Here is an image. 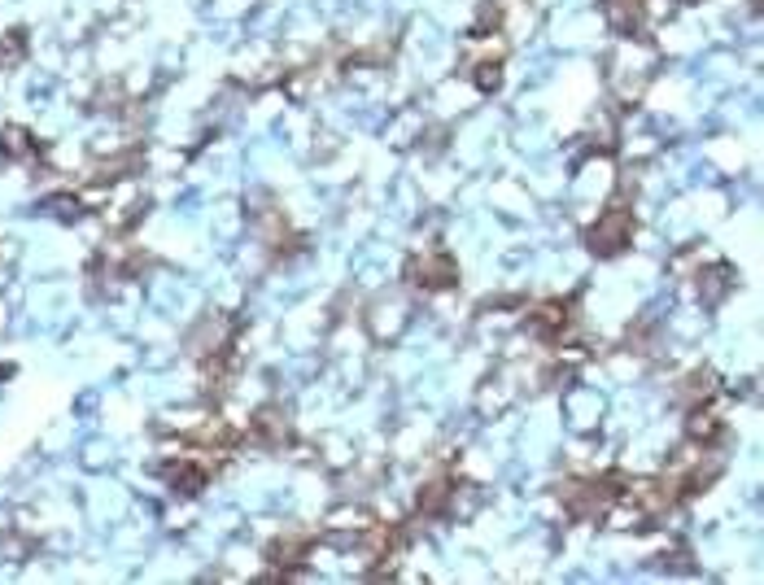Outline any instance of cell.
Returning <instances> with one entry per match:
<instances>
[{"label": "cell", "instance_id": "obj_2", "mask_svg": "<svg viewBox=\"0 0 764 585\" xmlns=\"http://www.w3.org/2000/svg\"><path fill=\"white\" fill-rule=\"evenodd\" d=\"M629 236H634V214H629L625 206H612V210H603L599 219H594L586 241H590L594 254H620V249L629 245Z\"/></svg>", "mask_w": 764, "mask_h": 585}, {"label": "cell", "instance_id": "obj_7", "mask_svg": "<svg viewBox=\"0 0 764 585\" xmlns=\"http://www.w3.org/2000/svg\"><path fill=\"white\" fill-rule=\"evenodd\" d=\"M603 14L616 31L634 35L642 27V18H647V0H603Z\"/></svg>", "mask_w": 764, "mask_h": 585}, {"label": "cell", "instance_id": "obj_12", "mask_svg": "<svg viewBox=\"0 0 764 585\" xmlns=\"http://www.w3.org/2000/svg\"><path fill=\"white\" fill-rule=\"evenodd\" d=\"M450 494H455V485L437 476L415 494V507H420V516H441V511H450Z\"/></svg>", "mask_w": 764, "mask_h": 585}, {"label": "cell", "instance_id": "obj_13", "mask_svg": "<svg viewBox=\"0 0 764 585\" xmlns=\"http://www.w3.org/2000/svg\"><path fill=\"white\" fill-rule=\"evenodd\" d=\"M402 324H407L402 302H376L372 306V332H376V337H398Z\"/></svg>", "mask_w": 764, "mask_h": 585}, {"label": "cell", "instance_id": "obj_5", "mask_svg": "<svg viewBox=\"0 0 764 585\" xmlns=\"http://www.w3.org/2000/svg\"><path fill=\"white\" fill-rule=\"evenodd\" d=\"M249 437H254L258 446H267V450H280V446H289L293 424H289V415H284L280 407H262L254 420H249Z\"/></svg>", "mask_w": 764, "mask_h": 585}, {"label": "cell", "instance_id": "obj_14", "mask_svg": "<svg viewBox=\"0 0 764 585\" xmlns=\"http://www.w3.org/2000/svg\"><path fill=\"white\" fill-rule=\"evenodd\" d=\"M0 153H5V158H31L35 153L31 131L27 127H5L0 131Z\"/></svg>", "mask_w": 764, "mask_h": 585}, {"label": "cell", "instance_id": "obj_17", "mask_svg": "<svg viewBox=\"0 0 764 585\" xmlns=\"http://www.w3.org/2000/svg\"><path fill=\"white\" fill-rule=\"evenodd\" d=\"M0 376H9V367H5V363H0Z\"/></svg>", "mask_w": 764, "mask_h": 585}, {"label": "cell", "instance_id": "obj_15", "mask_svg": "<svg viewBox=\"0 0 764 585\" xmlns=\"http://www.w3.org/2000/svg\"><path fill=\"white\" fill-rule=\"evenodd\" d=\"M730 271H725V267H712V271H703V276H699V297H703V302H721V297L725 293H730Z\"/></svg>", "mask_w": 764, "mask_h": 585}, {"label": "cell", "instance_id": "obj_6", "mask_svg": "<svg viewBox=\"0 0 764 585\" xmlns=\"http://www.w3.org/2000/svg\"><path fill=\"white\" fill-rule=\"evenodd\" d=\"M524 319H529L533 337L559 341V337H564V328H568V302H542V306H533Z\"/></svg>", "mask_w": 764, "mask_h": 585}, {"label": "cell", "instance_id": "obj_16", "mask_svg": "<svg viewBox=\"0 0 764 585\" xmlns=\"http://www.w3.org/2000/svg\"><path fill=\"white\" fill-rule=\"evenodd\" d=\"M22 53H27V31H9L0 40V66H14Z\"/></svg>", "mask_w": 764, "mask_h": 585}, {"label": "cell", "instance_id": "obj_10", "mask_svg": "<svg viewBox=\"0 0 764 585\" xmlns=\"http://www.w3.org/2000/svg\"><path fill=\"white\" fill-rule=\"evenodd\" d=\"M367 524H372V516H367L363 507H337V511L328 516V533H332V537H341V542H345V537L354 542V537L363 533Z\"/></svg>", "mask_w": 764, "mask_h": 585}, {"label": "cell", "instance_id": "obj_3", "mask_svg": "<svg viewBox=\"0 0 764 585\" xmlns=\"http://www.w3.org/2000/svg\"><path fill=\"white\" fill-rule=\"evenodd\" d=\"M407 280H411V289H420V293L450 289V284H455V262H450V254H441V249H428V254L411 258Z\"/></svg>", "mask_w": 764, "mask_h": 585}, {"label": "cell", "instance_id": "obj_11", "mask_svg": "<svg viewBox=\"0 0 764 585\" xmlns=\"http://www.w3.org/2000/svg\"><path fill=\"white\" fill-rule=\"evenodd\" d=\"M686 433H690V441H695V446H712V441L725 433V424L716 420V415H712V411L699 402V407H690V424H686Z\"/></svg>", "mask_w": 764, "mask_h": 585}, {"label": "cell", "instance_id": "obj_9", "mask_svg": "<svg viewBox=\"0 0 764 585\" xmlns=\"http://www.w3.org/2000/svg\"><path fill=\"white\" fill-rule=\"evenodd\" d=\"M712 393H716V376L708 372V367L686 372L682 380H677V402H686V407H699V402H708Z\"/></svg>", "mask_w": 764, "mask_h": 585}, {"label": "cell", "instance_id": "obj_1", "mask_svg": "<svg viewBox=\"0 0 764 585\" xmlns=\"http://www.w3.org/2000/svg\"><path fill=\"white\" fill-rule=\"evenodd\" d=\"M647 79H651V49L629 35V44H620V53H616V62H612L616 97L620 101H638L642 88H647Z\"/></svg>", "mask_w": 764, "mask_h": 585}, {"label": "cell", "instance_id": "obj_8", "mask_svg": "<svg viewBox=\"0 0 764 585\" xmlns=\"http://www.w3.org/2000/svg\"><path fill=\"white\" fill-rule=\"evenodd\" d=\"M306 551H310V533H284V537H276V542L267 546V559L280 568V577H284V568L297 564V559H306Z\"/></svg>", "mask_w": 764, "mask_h": 585}, {"label": "cell", "instance_id": "obj_4", "mask_svg": "<svg viewBox=\"0 0 764 585\" xmlns=\"http://www.w3.org/2000/svg\"><path fill=\"white\" fill-rule=\"evenodd\" d=\"M223 350H232V324L223 315H206L193 332H188V354L214 358V354H223Z\"/></svg>", "mask_w": 764, "mask_h": 585}]
</instances>
